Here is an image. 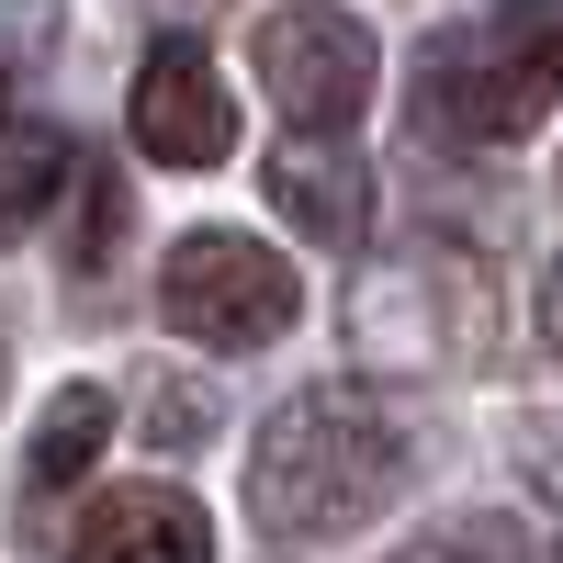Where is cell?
<instances>
[{"mask_svg":"<svg viewBox=\"0 0 563 563\" xmlns=\"http://www.w3.org/2000/svg\"><path fill=\"white\" fill-rule=\"evenodd\" d=\"M158 316L203 350H271L305 316V282H294V260H271L238 225H192L158 271Z\"/></svg>","mask_w":563,"mask_h":563,"instance_id":"cell-3","label":"cell"},{"mask_svg":"<svg viewBox=\"0 0 563 563\" xmlns=\"http://www.w3.org/2000/svg\"><path fill=\"white\" fill-rule=\"evenodd\" d=\"M406 496V429L361 384H316L249 440V519L282 541H339Z\"/></svg>","mask_w":563,"mask_h":563,"instance_id":"cell-1","label":"cell"},{"mask_svg":"<svg viewBox=\"0 0 563 563\" xmlns=\"http://www.w3.org/2000/svg\"><path fill=\"white\" fill-rule=\"evenodd\" d=\"M68 180H79V147L45 113H0V249L34 238L45 214L68 203Z\"/></svg>","mask_w":563,"mask_h":563,"instance_id":"cell-9","label":"cell"},{"mask_svg":"<svg viewBox=\"0 0 563 563\" xmlns=\"http://www.w3.org/2000/svg\"><path fill=\"white\" fill-rule=\"evenodd\" d=\"M395 563H530V541L507 530V519H451V530H429V541H406Z\"/></svg>","mask_w":563,"mask_h":563,"instance_id":"cell-11","label":"cell"},{"mask_svg":"<svg viewBox=\"0 0 563 563\" xmlns=\"http://www.w3.org/2000/svg\"><path fill=\"white\" fill-rule=\"evenodd\" d=\"M541 339L563 350V260H552V282H541Z\"/></svg>","mask_w":563,"mask_h":563,"instance_id":"cell-13","label":"cell"},{"mask_svg":"<svg viewBox=\"0 0 563 563\" xmlns=\"http://www.w3.org/2000/svg\"><path fill=\"white\" fill-rule=\"evenodd\" d=\"M563 102V0H496L485 23H451L417 68V135L507 147Z\"/></svg>","mask_w":563,"mask_h":563,"instance_id":"cell-2","label":"cell"},{"mask_svg":"<svg viewBox=\"0 0 563 563\" xmlns=\"http://www.w3.org/2000/svg\"><path fill=\"white\" fill-rule=\"evenodd\" d=\"M203 552H214V530L180 485H113L68 530V563H203Z\"/></svg>","mask_w":563,"mask_h":563,"instance_id":"cell-7","label":"cell"},{"mask_svg":"<svg viewBox=\"0 0 563 563\" xmlns=\"http://www.w3.org/2000/svg\"><path fill=\"white\" fill-rule=\"evenodd\" d=\"M102 440H113V395H102V384H68L57 406H45V429H34V485L90 474V462H102Z\"/></svg>","mask_w":563,"mask_h":563,"instance_id":"cell-10","label":"cell"},{"mask_svg":"<svg viewBox=\"0 0 563 563\" xmlns=\"http://www.w3.org/2000/svg\"><path fill=\"white\" fill-rule=\"evenodd\" d=\"M260 79H271V102L294 113L305 135H350L361 113H372V23L361 12H339V0H294V12H271L260 23Z\"/></svg>","mask_w":563,"mask_h":563,"instance_id":"cell-4","label":"cell"},{"mask_svg":"<svg viewBox=\"0 0 563 563\" xmlns=\"http://www.w3.org/2000/svg\"><path fill=\"white\" fill-rule=\"evenodd\" d=\"M124 124H135V147H147L158 169H214L225 147H238V102H225V79H214V57L192 34H158L147 45Z\"/></svg>","mask_w":563,"mask_h":563,"instance_id":"cell-6","label":"cell"},{"mask_svg":"<svg viewBox=\"0 0 563 563\" xmlns=\"http://www.w3.org/2000/svg\"><path fill=\"white\" fill-rule=\"evenodd\" d=\"M485 327H496V294H485L474 249H451V238H417V249L361 294V339L395 350V361H474Z\"/></svg>","mask_w":563,"mask_h":563,"instance_id":"cell-5","label":"cell"},{"mask_svg":"<svg viewBox=\"0 0 563 563\" xmlns=\"http://www.w3.org/2000/svg\"><path fill=\"white\" fill-rule=\"evenodd\" d=\"M530 485L563 507V429H541V451H530Z\"/></svg>","mask_w":563,"mask_h":563,"instance_id":"cell-12","label":"cell"},{"mask_svg":"<svg viewBox=\"0 0 563 563\" xmlns=\"http://www.w3.org/2000/svg\"><path fill=\"white\" fill-rule=\"evenodd\" d=\"M271 203L294 214V238H316V249H361L372 238V169L350 147H327V135L271 158Z\"/></svg>","mask_w":563,"mask_h":563,"instance_id":"cell-8","label":"cell"}]
</instances>
